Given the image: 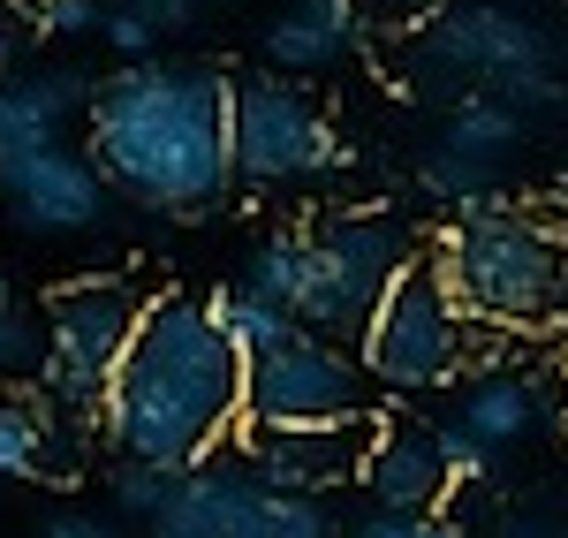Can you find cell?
<instances>
[{
  "mask_svg": "<svg viewBox=\"0 0 568 538\" xmlns=\"http://www.w3.org/2000/svg\"><path fill=\"white\" fill-rule=\"evenodd\" d=\"M235 425H243V357L213 326L205 296L152 288L130 349L106 379L99 448H114V463H144V470L182 478V470L220 463Z\"/></svg>",
  "mask_w": 568,
  "mask_h": 538,
  "instance_id": "cell-1",
  "label": "cell"
},
{
  "mask_svg": "<svg viewBox=\"0 0 568 538\" xmlns=\"http://www.w3.org/2000/svg\"><path fill=\"white\" fill-rule=\"evenodd\" d=\"M227 77L205 61H130L91 91V168L144 213L197 221L235 190Z\"/></svg>",
  "mask_w": 568,
  "mask_h": 538,
  "instance_id": "cell-2",
  "label": "cell"
},
{
  "mask_svg": "<svg viewBox=\"0 0 568 538\" xmlns=\"http://www.w3.org/2000/svg\"><path fill=\"white\" fill-rule=\"evenodd\" d=\"M425 266L447 281V296L463 304L470 326H508V334H538L561 326L568 304V227L538 221L530 205H463L447 213L425 251Z\"/></svg>",
  "mask_w": 568,
  "mask_h": 538,
  "instance_id": "cell-3",
  "label": "cell"
},
{
  "mask_svg": "<svg viewBox=\"0 0 568 538\" xmlns=\"http://www.w3.org/2000/svg\"><path fill=\"white\" fill-rule=\"evenodd\" d=\"M152 304V288H136L122 273H84V281H61L45 296V334H39V403L53 417H69L77 433L99 440V403H106V379L130 349L136 318Z\"/></svg>",
  "mask_w": 568,
  "mask_h": 538,
  "instance_id": "cell-4",
  "label": "cell"
},
{
  "mask_svg": "<svg viewBox=\"0 0 568 538\" xmlns=\"http://www.w3.org/2000/svg\"><path fill=\"white\" fill-rule=\"evenodd\" d=\"M470 349H478V326L447 296V281L425 266V251L394 273V288L372 304L364 334H356V364H364L372 387H387V403L433 395L447 379H463Z\"/></svg>",
  "mask_w": 568,
  "mask_h": 538,
  "instance_id": "cell-5",
  "label": "cell"
},
{
  "mask_svg": "<svg viewBox=\"0 0 568 538\" xmlns=\"http://www.w3.org/2000/svg\"><path fill=\"white\" fill-rule=\"evenodd\" d=\"M349 168V144L326 122V106L296 77H243L227 91V175L251 190H304V182Z\"/></svg>",
  "mask_w": 568,
  "mask_h": 538,
  "instance_id": "cell-6",
  "label": "cell"
},
{
  "mask_svg": "<svg viewBox=\"0 0 568 538\" xmlns=\"http://www.w3.org/2000/svg\"><path fill=\"white\" fill-rule=\"evenodd\" d=\"M311 235V304H304V334H326V342H342V334H364V318L372 304L394 288V273L417 258V235L379 213V205H364V213H326Z\"/></svg>",
  "mask_w": 568,
  "mask_h": 538,
  "instance_id": "cell-7",
  "label": "cell"
},
{
  "mask_svg": "<svg viewBox=\"0 0 568 538\" xmlns=\"http://www.w3.org/2000/svg\"><path fill=\"white\" fill-rule=\"evenodd\" d=\"M379 395L364 364L326 334H288L281 349L243 364V425H372Z\"/></svg>",
  "mask_w": 568,
  "mask_h": 538,
  "instance_id": "cell-8",
  "label": "cell"
},
{
  "mask_svg": "<svg viewBox=\"0 0 568 538\" xmlns=\"http://www.w3.org/2000/svg\"><path fill=\"white\" fill-rule=\"evenodd\" d=\"M425 53L470 84L463 99H500V106L524 114L530 99L554 91L546 39L530 31L524 16H508V8H455V16H439L433 31H425Z\"/></svg>",
  "mask_w": 568,
  "mask_h": 538,
  "instance_id": "cell-9",
  "label": "cell"
},
{
  "mask_svg": "<svg viewBox=\"0 0 568 538\" xmlns=\"http://www.w3.org/2000/svg\"><path fill=\"white\" fill-rule=\"evenodd\" d=\"M364 440H372V425H235L227 448L243 455V470L265 494L318 500L364 470Z\"/></svg>",
  "mask_w": 568,
  "mask_h": 538,
  "instance_id": "cell-10",
  "label": "cell"
},
{
  "mask_svg": "<svg viewBox=\"0 0 568 538\" xmlns=\"http://www.w3.org/2000/svg\"><path fill=\"white\" fill-rule=\"evenodd\" d=\"M0 197L31 235H77L106 213V182L84 152L69 144H39L23 160H0Z\"/></svg>",
  "mask_w": 568,
  "mask_h": 538,
  "instance_id": "cell-11",
  "label": "cell"
},
{
  "mask_svg": "<svg viewBox=\"0 0 568 538\" xmlns=\"http://www.w3.org/2000/svg\"><path fill=\"white\" fill-rule=\"evenodd\" d=\"M364 494L379 500L387 516H439L455 500V470L439 455V433L417 417H372V440H364Z\"/></svg>",
  "mask_w": 568,
  "mask_h": 538,
  "instance_id": "cell-12",
  "label": "cell"
},
{
  "mask_svg": "<svg viewBox=\"0 0 568 538\" xmlns=\"http://www.w3.org/2000/svg\"><path fill=\"white\" fill-rule=\"evenodd\" d=\"M516 136H524V114L516 106H500V99H463L455 114H447V136H439V152L425 160V197L439 205H485V190L493 175L508 168V152H516Z\"/></svg>",
  "mask_w": 568,
  "mask_h": 538,
  "instance_id": "cell-13",
  "label": "cell"
},
{
  "mask_svg": "<svg viewBox=\"0 0 568 538\" xmlns=\"http://www.w3.org/2000/svg\"><path fill=\"white\" fill-rule=\"evenodd\" d=\"M265 516V486L243 463H205V470H182L175 494L160 500V516L144 524L152 538H258Z\"/></svg>",
  "mask_w": 568,
  "mask_h": 538,
  "instance_id": "cell-14",
  "label": "cell"
},
{
  "mask_svg": "<svg viewBox=\"0 0 568 538\" xmlns=\"http://www.w3.org/2000/svg\"><path fill=\"white\" fill-rule=\"evenodd\" d=\"M99 448L69 417H53L39 395L0 387V478H84V455Z\"/></svg>",
  "mask_w": 568,
  "mask_h": 538,
  "instance_id": "cell-15",
  "label": "cell"
},
{
  "mask_svg": "<svg viewBox=\"0 0 568 538\" xmlns=\"http://www.w3.org/2000/svg\"><path fill=\"white\" fill-rule=\"evenodd\" d=\"M69 114H91V84L77 69H45V77H23V84H0V160L61 144Z\"/></svg>",
  "mask_w": 568,
  "mask_h": 538,
  "instance_id": "cell-16",
  "label": "cell"
},
{
  "mask_svg": "<svg viewBox=\"0 0 568 538\" xmlns=\"http://www.w3.org/2000/svg\"><path fill=\"white\" fill-rule=\"evenodd\" d=\"M538 403H546V395H538L530 372H470V379H463V409H455V425L493 455V448H516L530 425H538Z\"/></svg>",
  "mask_w": 568,
  "mask_h": 538,
  "instance_id": "cell-17",
  "label": "cell"
},
{
  "mask_svg": "<svg viewBox=\"0 0 568 538\" xmlns=\"http://www.w3.org/2000/svg\"><path fill=\"white\" fill-rule=\"evenodd\" d=\"M356 16H311V8H288L273 31H265V61L273 77H311V69H334L349 53Z\"/></svg>",
  "mask_w": 568,
  "mask_h": 538,
  "instance_id": "cell-18",
  "label": "cell"
},
{
  "mask_svg": "<svg viewBox=\"0 0 568 538\" xmlns=\"http://www.w3.org/2000/svg\"><path fill=\"white\" fill-rule=\"evenodd\" d=\"M205 312H213V326L227 334V349H235L243 364L265 357V349H281V342L296 334V318H288V312H273L258 288H243V281L213 288V296H205Z\"/></svg>",
  "mask_w": 568,
  "mask_h": 538,
  "instance_id": "cell-19",
  "label": "cell"
},
{
  "mask_svg": "<svg viewBox=\"0 0 568 538\" xmlns=\"http://www.w3.org/2000/svg\"><path fill=\"white\" fill-rule=\"evenodd\" d=\"M168 494H175V478H168V470H144V463H114V508H122V516H144V524H152Z\"/></svg>",
  "mask_w": 568,
  "mask_h": 538,
  "instance_id": "cell-20",
  "label": "cell"
},
{
  "mask_svg": "<svg viewBox=\"0 0 568 538\" xmlns=\"http://www.w3.org/2000/svg\"><path fill=\"white\" fill-rule=\"evenodd\" d=\"M23 364H39V326L23 312V296L0 281V372H23Z\"/></svg>",
  "mask_w": 568,
  "mask_h": 538,
  "instance_id": "cell-21",
  "label": "cell"
},
{
  "mask_svg": "<svg viewBox=\"0 0 568 538\" xmlns=\"http://www.w3.org/2000/svg\"><path fill=\"white\" fill-rule=\"evenodd\" d=\"M99 39L114 45L122 61H152V39H160V31H152L136 8H99Z\"/></svg>",
  "mask_w": 568,
  "mask_h": 538,
  "instance_id": "cell-22",
  "label": "cell"
},
{
  "mask_svg": "<svg viewBox=\"0 0 568 538\" xmlns=\"http://www.w3.org/2000/svg\"><path fill=\"white\" fill-rule=\"evenodd\" d=\"M356 538H463V531H455L447 516H387V508H379V516L356 524Z\"/></svg>",
  "mask_w": 568,
  "mask_h": 538,
  "instance_id": "cell-23",
  "label": "cell"
},
{
  "mask_svg": "<svg viewBox=\"0 0 568 538\" xmlns=\"http://www.w3.org/2000/svg\"><path fill=\"white\" fill-rule=\"evenodd\" d=\"M433 433H439V455H447V470H455V486H470V478H485V463H493V455H485L478 440H470V433L455 425V417H447V425H433Z\"/></svg>",
  "mask_w": 568,
  "mask_h": 538,
  "instance_id": "cell-24",
  "label": "cell"
},
{
  "mask_svg": "<svg viewBox=\"0 0 568 538\" xmlns=\"http://www.w3.org/2000/svg\"><path fill=\"white\" fill-rule=\"evenodd\" d=\"M31 39H39V16H31V0H0V69H16Z\"/></svg>",
  "mask_w": 568,
  "mask_h": 538,
  "instance_id": "cell-25",
  "label": "cell"
},
{
  "mask_svg": "<svg viewBox=\"0 0 568 538\" xmlns=\"http://www.w3.org/2000/svg\"><path fill=\"white\" fill-rule=\"evenodd\" d=\"M31 16H39V31H61V39L69 31H99V0H39Z\"/></svg>",
  "mask_w": 568,
  "mask_h": 538,
  "instance_id": "cell-26",
  "label": "cell"
},
{
  "mask_svg": "<svg viewBox=\"0 0 568 538\" xmlns=\"http://www.w3.org/2000/svg\"><path fill=\"white\" fill-rule=\"evenodd\" d=\"M122 8H136L152 31H182V23L197 16V0H122Z\"/></svg>",
  "mask_w": 568,
  "mask_h": 538,
  "instance_id": "cell-27",
  "label": "cell"
},
{
  "mask_svg": "<svg viewBox=\"0 0 568 538\" xmlns=\"http://www.w3.org/2000/svg\"><path fill=\"white\" fill-rule=\"evenodd\" d=\"M39 538H122L114 524H99V516H53Z\"/></svg>",
  "mask_w": 568,
  "mask_h": 538,
  "instance_id": "cell-28",
  "label": "cell"
},
{
  "mask_svg": "<svg viewBox=\"0 0 568 538\" xmlns=\"http://www.w3.org/2000/svg\"><path fill=\"white\" fill-rule=\"evenodd\" d=\"M296 8H311V16H356V0H296Z\"/></svg>",
  "mask_w": 568,
  "mask_h": 538,
  "instance_id": "cell-29",
  "label": "cell"
},
{
  "mask_svg": "<svg viewBox=\"0 0 568 538\" xmlns=\"http://www.w3.org/2000/svg\"><path fill=\"white\" fill-rule=\"evenodd\" d=\"M561 417H568V379H561Z\"/></svg>",
  "mask_w": 568,
  "mask_h": 538,
  "instance_id": "cell-30",
  "label": "cell"
},
{
  "mask_svg": "<svg viewBox=\"0 0 568 538\" xmlns=\"http://www.w3.org/2000/svg\"><path fill=\"white\" fill-rule=\"evenodd\" d=\"M561 326H568V304H561Z\"/></svg>",
  "mask_w": 568,
  "mask_h": 538,
  "instance_id": "cell-31",
  "label": "cell"
}]
</instances>
